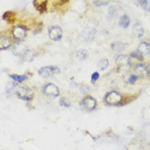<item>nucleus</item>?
<instances>
[{"mask_svg": "<svg viewBox=\"0 0 150 150\" xmlns=\"http://www.w3.org/2000/svg\"><path fill=\"white\" fill-rule=\"evenodd\" d=\"M116 63L119 69H129L131 68V61L128 56L125 55H120L116 58Z\"/></svg>", "mask_w": 150, "mask_h": 150, "instance_id": "nucleus-7", "label": "nucleus"}, {"mask_svg": "<svg viewBox=\"0 0 150 150\" xmlns=\"http://www.w3.org/2000/svg\"><path fill=\"white\" fill-rule=\"evenodd\" d=\"M35 53L32 51V50H30V49H28L26 52H25V54L23 55L21 57H22V59L25 61H28V62H31L32 60H34V58H35Z\"/></svg>", "mask_w": 150, "mask_h": 150, "instance_id": "nucleus-17", "label": "nucleus"}, {"mask_svg": "<svg viewBox=\"0 0 150 150\" xmlns=\"http://www.w3.org/2000/svg\"><path fill=\"white\" fill-rule=\"evenodd\" d=\"M110 0H93V4L96 7H103L109 4Z\"/></svg>", "mask_w": 150, "mask_h": 150, "instance_id": "nucleus-23", "label": "nucleus"}, {"mask_svg": "<svg viewBox=\"0 0 150 150\" xmlns=\"http://www.w3.org/2000/svg\"><path fill=\"white\" fill-rule=\"evenodd\" d=\"M130 22H131V20L129 18V16L127 15H123L121 16L119 20V25L122 29H127L130 25Z\"/></svg>", "mask_w": 150, "mask_h": 150, "instance_id": "nucleus-16", "label": "nucleus"}, {"mask_svg": "<svg viewBox=\"0 0 150 150\" xmlns=\"http://www.w3.org/2000/svg\"><path fill=\"white\" fill-rule=\"evenodd\" d=\"M137 80V76L134 74H131L130 77H129V79H128V82L131 84H133V83H135V81Z\"/></svg>", "mask_w": 150, "mask_h": 150, "instance_id": "nucleus-26", "label": "nucleus"}, {"mask_svg": "<svg viewBox=\"0 0 150 150\" xmlns=\"http://www.w3.org/2000/svg\"><path fill=\"white\" fill-rule=\"evenodd\" d=\"M28 50V47L24 41H17L12 46V52L15 56H22Z\"/></svg>", "mask_w": 150, "mask_h": 150, "instance_id": "nucleus-6", "label": "nucleus"}, {"mask_svg": "<svg viewBox=\"0 0 150 150\" xmlns=\"http://www.w3.org/2000/svg\"><path fill=\"white\" fill-rule=\"evenodd\" d=\"M99 77H100V75H99V73L98 72H95L92 74L91 75V83H95L99 79Z\"/></svg>", "mask_w": 150, "mask_h": 150, "instance_id": "nucleus-25", "label": "nucleus"}, {"mask_svg": "<svg viewBox=\"0 0 150 150\" xmlns=\"http://www.w3.org/2000/svg\"><path fill=\"white\" fill-rule=\"evenodd\" d=\"M11 46V38L6 34H0V50H7Z\"/></svg>", "mask_w": 150, "mask_h": 150, "instance_id": "nucleus-11", "label": "nucleus"}, {"mask_svg": "<svg viewBox=\"0 0 150 150\" xmlns=\"http://www.w3.org/2000/svg\"><path fill=\"white\" fill-rule=\"evenodd\" d=\"M134 71L135 73V75L140 77V78H144L146 77L147 74V66L144 64H136L134 68Z\"/></svg>", "mask_w": 150, "mask_h": 150, "instance_id": "nucleus-12", "label": "nucleus"}, {"mask_svg": "<svg viewBox=\"0 0 150 150\" xmlns=\"http://www.w3.org/2000/svg\"><path fill=\"white\" fill-rule=\"evenodd\" d=\"M60 105H61V106H63V107H64V108H69V107L70 106V105L65 101L64 99H61V100H60Z\"/></svg>", "mask_w": 150, "mask_h": 150, "instance_id": "nucleus-27", "label": "nucleus"}, {"mask_svg": "<svg viewBox=\"0 0 150 150\" xmlns=\"http://www.w3.org/2000/svg\"><path fill=\"white\" fill-rule=\"evenodd\" d=\"M48 35L50 38L53 41H59L62 38L63 32H62V30H61L60 27L54 25V26L49 28Z\"/></svg>", "mask_w": 150, "mask_h": 150, "instance_id": "nucleus-8", "label": "nucleus"}, {"mask_svg": "<svg viewBox=\"0 0 150 150\" xmlns=\"http://www.w3.org/2000/svg\"><path fill=\"white\" fill-rule=\"evenodd\" d=\"M11 34H12V36L15 38L16 40L17 41H23V39L25 38L26 37V30L25 28L23 26H16L12 31H11Z\"/></svg>", "mask_w": 150, "mask_h": 150, "instance_id": "nucleus-9", "label": "nucleus"}, {"mask_svg": "<svg viewBox=\"0 0 150 150\" xmlns=\"http://www.w3.org/2000/svg\"><path fill=\"white\" fill-rule=\"evenodd\" d=\"M122 100V96L117 91H110L105 96V102L108 105H117Z\"/></svg>", "mask_w": 150, "mask_h": 150, "instance_id": "nucleus-4", "label": "nucleus"}, {"mask_svg": "<svg viewBox=\"0 0 150 150\" xmlns=\"http://www.w3.org/2000/svg\"><path fill=\"white\" fill-rule=\"evenodd\" d=\"M132 32H133V34L136 38L143 37V35H144V28H143L142 25L139 22L135 23L134 26H133Z\"/></svg>", "mask_w": 150, "mask_h": 150, "instance_id": "nucleus-14", "label": "nucleus"}, {"mask_svg": "<svg viewBox=\"0 0 150 150\" xmlns=\"http://www.w3.org/2000/svg\"><path fill=\"white\" fill-rule=\"evenodd\" d=\"M131 57H133V58H135V59H137V60H143V55L140 52H139L138 51H135L134 52H132L131 54Z\"/></svg>", "mask_w": 150, "mask_h": 150, "instance_id": "nucleus-24", "label": "nucleus"}, {"mask_svg": "<svg viewBox=\"0 0 150 150\" xmlns=\"http://www.w3.org/2000/svg\"><path fill=\"white\" fill-rule=\"evenodd\" d=\"M108 66H109V60L107 59H102L98 63V68L100 70H105L108 68Z\"/></svg>", "mask_w": 150, "mask_h": 150, "instance_id": "nucleus-21", "label": "nucleus"}, {"mask_svg": "<svg viewBox=\"0 0 150 150\" xmlns=\"http://www.w3.org/2000/svg\"><path fill=\"white\" fill-rule=\"evenodd\" d=\"M126 44H124L123 42H112L111 47H112V51L113 52H121L125 50L126 48Z\"/></svg>", "mask_w": 150, "mask_h": 150, "instance_id": "nucleus-15", "label": "nucleus"}, {"mask_svg": "<svg viewBox=\"0 0 150 150\" xmlns=\"http://www.w3.org/2000/svg\"><path fill=\"white\" fill-rule=\"evenodd\" d=\"M17 84L16 83H10L7 86V92L8 94H12L13 92H15L16 93V88H17Z\"/></svg>", "mask_w": 150, "mask_h": 150, "instance_id": "nucleus-22", "label": "nucleus"}, {"mask_svg": "<svg viewBox=\"0 0 150 150\" xmlns=\"http://www.w3.org/2000/svg\"><path fill=\"white\" fill-rule=\"evenodd\" d=\"M12 80L17 83H21L28 79V77L26 75H18V74H11L10 75Z\"/></svg>", "mask_w": 150, "mask_h": 150, "instance_id": "nucleus-18", "label": "nucleus"}, {"mask_svg": "<svg viewBox=\"0 0 150 150\" xmlns=\"http://www.w3.org/2000/svg\"><path fill=\"white\" fill-rule=\"evenodd\" d=\"M147 74L150 77V64L147 66Z\"/></svg>", "mask_w": 150, "mask_h": 150, "instance_id": "nucleus-28", "label": "nucleus"}, {"mask_svg": "<svg viewBox=\"0 0 150 150\" xmlns=\"http://www.w3.org/2000/svg\"><path fill=\"white\" fill-rule=\"evenodd\" d=\"M16 94L20 99L25 101H30L34 98V91L32 89L27 86H18L16 90Z\"/></svg>", "mask_w": 150, "mask_h": 150, "instance_id": "nucleus-1", "label": "nucleus"}, {"mask_svg": "<svg viewBox=\"0 0 150 150\" xmlns=\"http://www.w3.org/2000/svg\"><path fill=\"white\" fill-rule=\"evenodd\" d=\"M137 51L141 53L143 56H148L150 54V44L146 42H142L138 46Z\"/></svg>", "mask_w": 150, "mask_h": 150, "instance_id": "nucleus-13", "label": "nucleus"}, {"mask_svg": "<svg viewBox=\"0 0 150 150\" xmlns=\"http://www.w3.org/2000/svg\"><path fill=\"white\" fill-rule=\"evenodd\" d=\"M60 73V69L56 66H45V67L41 68L38 70V74L45 79L54 77L56 75L59 74Z\"/></svg>", "mask_w": 150, "mask_h": 150, "instance_id": "nucleus-3", "label": "nucleus"}, {"mask_svg": "<svg viewBox=\"0 0 150 150\" xmlns=\"http://www.w3.org/2000/svg\"><path fill=\"white\" fill-rule=\"evenodd\" d=\"M76 56L77 58L79 59L80 60H86V58L88 57V52H86V50H83V49H81V50H79L77 53H76Z\"/></svg>", "mask_w": 150, "mask_h": 150, "instance_id": "nucleus-19", "label": "nucleus"}, {"mask_svg": "<svg viewBox=\"0 0 150 150\" xmlns=\"http://www.w3.org/2000/svg\"><path fill=\"white\" fill-rule=\"evenodd\" d=\"M80 105H81V107L86 111H92L96 108L97 101L92 96H87L85 98H83V100H82Z\"/></svg>", "mask_w": 150, "mask_h": 150, "instance_id": "nucleus-5", "label": "nucleus"}, {"mask_svg": "<svg viewBox=\"0 0 150 150\" xmlns=\"http://www.w3.org/2000/svg\"><path fill=\"white\" fill-rule=\"evenodd\" d=\"M139 5L144 11H150V0H140Z\"/></svg>", "mask_w": 150, "mask_h": 150, "instance_id": "nucleus-20", "label": "nucleus"}, {"mask_svg": "<svg viewBox=\"0 0 150 150\" xmlns=\"http://www.w3.org/2000/svg\"><path fill=\"white\" fill-rule=\"evenodd\" d=\"M42 93L43 95L49 98H56L60 96V90L58 86L53 83H47L42 87Z\"/></svg>", "mask_w": 150, "mask_h": 150, "instance_id": "nucleus-2", "label": "nucleus"}, {"mask_svg": "<svg viewBox=\"0 0 150 150\" xmlns=\"http://www.w3.org/2000/svg\"><path fill=\"white\" fill-rule=\"evenodd\" d=\"M96 36V30L92 27H87L83 30L82 37L86 42H92Z\"/></svg>", "mask_w": 150, "mask_h": 150, "instance_id": "nucleus-10", "label": "nucleus"}]
</instances>
